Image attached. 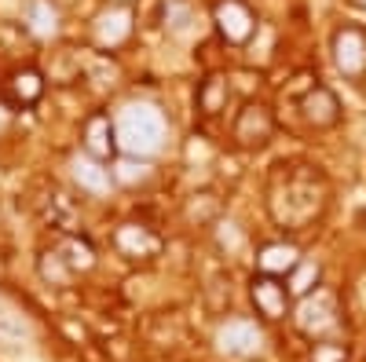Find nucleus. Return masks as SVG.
<instances>
[{
	"instance_id": "nucleus-18",
	"label": "nucleus",
	"mask_w": 366,
	"mask_h": 362,
	"mask_svg": "<svg viewBox=\"0 0 366 362\" xmlns=\"http://www.w3.org/2000/svg\"><path fill=\"white\" fill-rule=\"evenodd\" d=\"M29 34H37V37L59 34V8L51 0H34V4H29Z\"/></svg>"
},
{
	"instance_id": "nucleus-14",
	"label": "nucleus",
	"mask_w": 366,
	"mask_h": 362,
	"mask_svg": "<svg viewBox=\"0 0 366 362\" xmlns=\"http://www.w3.org/2000/svg\"><path fill=\"white\" fill-rule=\"evenodd\" d=\"M74 179H77V187L88 191V194H107L110 183H114V176L103 161H92L88 154L84 158H74Z\"/></svg>"
},
{
	"instance_id": "nucleus-17",
	"label": "nucleus",
	"mask_w": 366,
	"mask_h": 362,
	"mask_svg": "<svg viewBox=\"0 0 366 362\" xmlns=\"http://www.w3.org/2000/svg\"><path fill=\"white\" fill-rule=\"evenodd\" d=\"M55 249H59V256H63V260L70 263L74 275H81V271H92V263H96V249H92L88 241L74 238V234H66Z\"/></svg>"
},
{
	"instance_id": "nucleus-15",
	"label": "nucleus",
	"mask_w": 366,
	"mask_h": 362,
	"mask_svg": "<svg viewBox=\"0 0 366 362\" xmlns=\"http://www.w3.org/2000/svg\"><path fill=\"white\" fill-rule=\"evenodd\" d=\"M227 96H231V84L224 74H209L202 84H198V110L217 117L224 106H227Z\"/></svg>"
},
{
	"instance_id": "nucleus-10",
	"label": "nucleus",
	"mask_w": 366,
	"mask_h": 362,
	"mask_svg": "<svg viewBox=\"0 0 366 362\" xmlns=\"http://www.w3.org/2000/svg\"><path fill=\"white\" fill-rule=\"evenodd\" d=\"M300 117L308 121V125H315V129H330V125H337V117H341V103H337V96H333L330 88L315 84L312 92L300 99Z\"/></svg>"
},
{
	"instance_id": "nucleus-7",
	"label": "nucleus",
	"mask_w": 366,
	"mask_h": 362,
	"mask_svg": "<svg viewBox=\"0 0 366 362\" xmlns=\"http://www.w3.org/2000/svg\"><path fill=\"white\" fill-rule=\"evenodd\" d=\"M81 146L92 161H114L117 154V132H114V117L110 114H92L84 121V132H81Z\"/></svg>"
},
{
	"instance_id": "nucleus-1",
	"label": "nucleus",
	"mask_w": 366,
	"mask_h": 362,
	"mask_svg": "<svg viewBox=\"0 0 366 362\" xmlns=\"http://www.w3.org/2000/svg\"><path fill=\"white\" fill-rule=\"evenodd\" d=\"M117 150L132 158H154L169 139V117L154 103H129L114 117Z\"/></svg>"
},
{
	"instance_id": "nucleus-23",
	"label": "nucleus",
	"mask_w": 366,
	"mask_h": 362,
	"mask_svg": "<svg viewBox=\"0 0 366 362\" xmlns=\"http://www.w3.org/2000/svg\"><path fill=\"white\" fill-rule=\"evenodd\" d=\"M312 362H348V348L337 341H322L312 348Z\"/></svg>"
},
{
	"instance_id": "nucleus-22",
	"label": "nucleus",
	"mask_w": 366,
	"mask_h": 362,
	"mask_svg": "<svg viewBox=\"0 0 366 362\" xmlns=\"http://www.w3.org/2000/svg\"><path fill=\"white\" fill-rule=\"evenodd\" d=\"M165 29H169L172 37H191L194 34V11L187 4H179V0H176V4H169L165 8Z\"/></svg>"
},
{
	"instance_id": "nucleus-2",
	"label": "nucleus",
	"mask_w": 366,
	"mask_h": 362,
	"mask_svg": "<svg viewBox=\"0 0 366 362\" xmlns=\"http://www.w3.org/2000/svg\"><path fill=\"white\" fill-rule=\"evenodd\" d=\"M264 329L249 318H227L217 329V348L231 358H257L264 351Z\"/></svg>"
},
{
	"instance_id": "nucleus-11",
	"label": "nucleus",
	"mask_w": 366,
	"mask_h": 362,
	"mask_svg": "<svg viewBox=\"0 0 366 362\" xmlns=\"http://www.w3.org/2000/svg\"><path fill=\"white\" fill-rule=\"evenodd\" d=\"M114 246L125 256H132V260H143V256H154L162 249V241H158L154 231L143 227V223H121L114 231Z\"/></svg>"
},
{
	"instance_id": "nucleus-3",
	"label": "nucleus",
	"mask_w": 366,
	"mask_h": 362,
	"mask_svg": "<svg viewBox=\"0 0 366 362\" xmlns=\"http://www.w3.org/2000/svg\"><path fill=\"white\" fill-rule=\"evenodd\" d=\"M337 296L326 293V289H315L312 296H304L297 304V329L308 337H322L330 329H337Z\"/></svg>"
},
{
	"instance_id": "nucleus-25",
	"label": "nucleus",
	"mask_w": 366,
	"mask_h": 362,
	"mask_svg": "<svg viewBox=\"0 0 366 362\" xmlns=\"http://www.w3.org/2000/svg\"><path fill=\"white\" fill-rule=\"evenodd\" d=\"M110 4H117V8H129V4H136V0H110Z\"/></svg>"
},
{
	"instance_id": "nucleus-16",
	"label": "nucleus",
	"mask_w": 366,
	"mask_h": 362,
	"mask_svg": "<svg viewBox=\"0 0 366 362\" xmlns=\"http://www.w3.org/2000/svg\"><path fill=\"white\" fill-rule=\"evenodd\" d=\"M319 278H322V267H319V260H300L293 271H290V296H297V300H304V296H312L315 289H319Z\"/></svg>"
},
{
	"instance_id": "nucleus-21",
	"label": "nucleus",
	"mask_w": 366,
	"mask_h": 362,
	"mask_svg": "<svg viewBox=\"0 0 366 362\" xmlns=\"http://www.w3.org/2000/svg\"><path fill=\"white\" fill-rule=\"evenodd\" d=\"M41 278L44 282H51V286H70L74 282V271H70V263L59 256V249H48V253H41Z\"/></svg>"
},
{
	"instance_id": "nucleus-4",
	"label": "nucleus",
	"mask_w": 366,
	"mask_h": 362,
	"mask_svg": "<svg viewBox=\"0 0 366 362\" xmlns=\"http://www.w3.org/2000/svg\"><path fill=\"white\" fill-rule=\"evenodd\" d=\"M333 66H337L341 77L359 81L366 74V34L359 26H341L333 34Z\"/></svg>"
},
{
	"instance_id": "nucleus-6",
	"label": "nucleus",
	"mask_w": 366,
	"mask_h": 362,
	"mask_svg": "<svg viewBox=\"0 0 366 362\" xmlns=\"http://www.w3.org/2000/svg\"><path fill=\"white\" fill-rule=\"evenodd\" d=\"M274 136V117L264 103H246L238 110V121H234V139L238 146H246V150H257L264 146L267 139Z\"/></svg>"
},
{
	"instance_id": "nucleus-9",
	"label": "nucleus",
	"mask_w": 366,
	"mask_h": 362,
	"mask_svg": "<svg viewBox=\"0 0 366 362\" xmlns=\"http://www.w3.org/2000/svg\"><path fill=\"white\" fill-rule=\"evenodd\" d=\"M92 34H96V44H99V48H121V44L129 41V34H132V8L110 4L107 11L96 15V22H92Z\"/></svg>"
},
{
	"instance_id": "nucleus-5",
	"label": "nucleus",
	"mask_w": 366,
	"mask_h": 362,
	"mask_svg": "<svg viewBox=\"0 0 366 362\" xmlns=\"http://www.w3.org/2000/svg\"><path fill=\"white\" fill-rule=\"evenodd\" d=\"M212 26H217V34L227 44H246L257 34V15L249 11V4H242V0H217Z\"/></svg>"
},
{
	"instance_id": "nucleus-20",
	"label": "nucleus",
	"mask_w": 366,
	"mask_h": 362,
	"mask_svg": "<svg viewBox=\"0 0 366 362\" xmlns=\"http://www.w3.org/2000/svg\"><path fill=\"white\" fill-rule=\"evenodd\" d=\"M29 333H34V329H29V322L19 311H0V344H4V348L26 344Z\"/></svg>"
},
{
	"instance_id": "nucleus-8",
	"label": "nucleus",
	"mask_w": 366,
	"mask_h": 362,
	"mask_svg": "<svg viewBox=\"0 0 366 362\" xmlns=\"http://www.w3.org/2000/svg\"><path fill=\"white\" fill-rule=\"evenodd\" d=\"M249 296H253L257 311H260L267 322H279V318H286V311H290V289H286L279 278H271V275H253Z\"/></svg>"
},
{
	"instance_id": "nucleus-13",
	"label": "nucleus",
	"mask_w": 366,
	"mask_h": 362,
	"mask_svg": "<svg viewBox=\"0 0 366 362\" xmlns=\"http://www.w3.org/2000/svg\"><path fill=\"white\" fill-rule=\"evenodd\" d=\"M44 96V74L34 70V66H22L8 77V99L15 106H34L37 99Z\"/></svg>"
},
{
	"instance_id": "nucleus-12",
	"label": "nucleus",
	"mask_w": 366,
	"mask_h": 362,
	"mask_svg": "<svg viewBox=\"0 0 366 362\" xmlns=\"http://www.w3.org/2000/svg\"><path fill=\"white\" fill-rule=\"evenodd\" d=\"M300 260L304 256H300V249L293 246V241H271V246H264L257 253V271H260V275L279 278V275H290Z\"/></svg>"
},
{
	"instance_id": "nucleus-24",
	"label": "nucleus",
	"mask_w": 366,
	"mask_h": 362,
	"mask_svg": "<svg viewBox=\"0 0 366 362\" xmlns=\"http://www.w3.org/2000/svg\"><path fill=\"white\" fill-rule=\"evenodd\" d=\"M217 241H220V249L234 253V249H242V231L234 223H220L217 227Z\"/></svg>"
},
{
	"instance_id": "nucleus-19",
	"label": "nucleus",
	"mask_w": 366,
	"mask_h": 362,
	"mask_svg": "<svg viewBox=\"0 0 366 362\" xmlns=\"http://www.w3.org/2000/svg\"><path fill=\"white\" fill-rule=\"evenodd\" d=\"M110 176H114V183H125V187H132V183H143V179L150 176V165H147L143 158L121 154V158H114Z\"/></svg>"
}]
</instances>
